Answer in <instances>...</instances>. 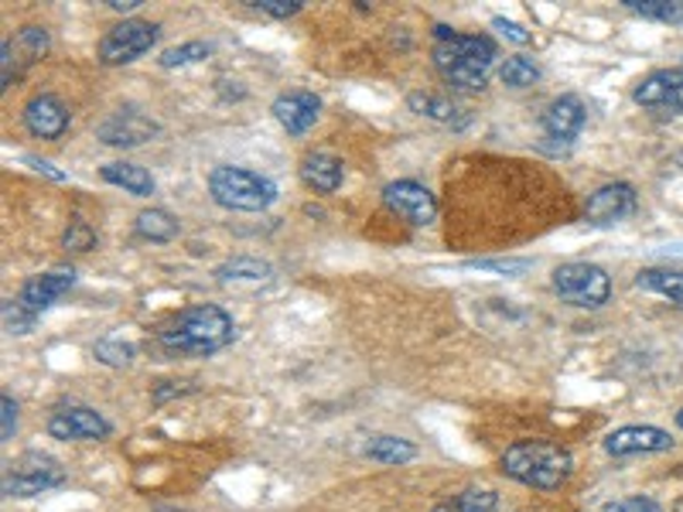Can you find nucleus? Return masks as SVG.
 Masks as SVG:
<instances>
[{
	"mask_svg": "<svg viewBox=\"0 0 683 512\" xmlns=\"http://www.w3.org/2000/svg\"><path fill=\"white\" fill-rule=\"evenodd\" d=\"M236 338V322L219 304H192L158 328V346L167 356L209 359Z\"/></svg>",
	"mask_w": 683,
	"mask_h": 512,
	"instance_id": "1",
	"label": "nucleus"
},
{
	"mask_svg": "<svg viewBox=\"0 0 683 512\" xmlns=\"http://www.w3.org/2000/svg\"><path fill=\"white\" fill-rule=\"evenodd\" d=\"M431 59H435V69L441 72V79L451 82L454 90L482 93L496 59H499V48L489 35H459L454 27L438 24Z\"/></svg>",
	"mask_w": 683,
	"mask_h": 512,
	"instance_id": "2",
	"label": "nucleus"
},
{
	"mask_svg": "<svg viewBox=\"0 0 683 512\" xmlns=\"http://www.w3.org/2000/svg\"><path fill=\"white\" fill-rule=\"evenodd\" d=\"M502 472L520 481V486L540 489V492H557L567 486V478L575 472L571 451L554 444V441H517L502 451Z\"/></svg>",
	"mask_w": 683,
	"mask_h": 512,
	"instance_id": "3",
	"label": "nucleus"
},
{
	"mask_svg": "<svg viewBox=\"0 0 683 512\" xmlns=\"http://www.w3.org/2000/svg\"><path fill=\"white\" fill-rule=\"evenodd\" d=\"M209 195L230 212H267L277 202V185L250 167L219 164L209 171Z\"/></svg>",
	"mask_w": 683,
	"mask_h": 512,
	"instance_id": "4",
	"label": "nucleus"
},
{
	"mask_svg": "<svg viewBox=\"0 0 683 512\" xmlns=\"http://www.w3.org/2000/svg\"><path fill=\"white\" fill-rule=\"evenodd\" d=\"M62 481H66V468L55 462L51 454L27 451L18 462L8 465L4 481H0V492H4V499H32L48 489H59Z\"/></svg>",
	"mask_w": 683,
	"mask_h": 512,
	"instance_id": "5",
	"label": "nucleus"
},
{
	"mask_svg": "<svg viewBox=\"0 0 683 512\" xmlns=\"http://www.w3.org/2000/svg\"><path fill=\"white\" fill-rule=\"evenodd\" d=\"M158 35H161V24L144 21V18H124L120 24H113L109 32L100 38L96 55H100V62L106 69L130 66V62L140 59V55H148L158 45Z\"/></svg>",
	"mask_w": 683,
	"mask_h": 512,
	"instance_id": "6",
	"label": "nucleus"
},
{
	"mask_svg": "<svg viewBox=\"0 0 683 512\" xmlns=\"http://www.w3.org/2000/svg\"><path fill=\"white\" fill-rule=\"evenodd\" d=\"M554 294L571 307H602L612 298V277L598 264H560L554 270Z\"/></svg>",
	"mask_w": 683,
	"mask_h": 512,
	"instance_id": "7",
	"label": "nucleus"
},
{
	"mask_svg": "<svg viewBox=\"0 0 683 512\" xmlns=\"http://www.w3.org/2000/svg\"><path fill=\"white\" fill-rule=\"evenodd\" d=\"M48 48H51V38L38 24H27L14 38L0 42V90H11V82L21 79L35 62H42Z\"/></svg>",
	"mask_w": 683,
	"mask_h": 512,
	"instance_id": "8",
	"label": "nucleus"
},
{
	"mask_svg": "<svg viewBox=\"0 0 683 512\" xmlns=\"http://www.w3.org/2000/svg\"><path fill=\"white\" fill-rule=\"evenodd\" d=\"M383 206L401 216L404 222L417 225V230H424V225H431L438 219V202L427 185L414 182V178H401V182H390L383 188Z\"/></svg>",
	"mask_w": 683,
	"mask_h": 512,
	"instance_id": "9",
	"label": "nucleus"
},
{
	"mask_svg": "<svg viewBox=\"0 0 683 512\" xmlns=\"http://www.w3.org/2000/svg\"><path fill=\"white\" fill-rule=\"evenodd\" d=\"M24 130L38 137V140H59L72 127V113L69 106L55 96V93H35L21 109Z\"/></svg>",
	"mask_w": 683,
	"mask_h": 512,
	"instance_id": "10",
	"label": "nucleus"
},
{
	"mask_svg": "<svg viewBox=\"0 0 683 512\" xmlns=\"http://www.w3.org/2000/svg\"><path fill=\"white\" fill-rule=\"evenodd\" d=\"M48 434L55 441H106L113 423L93 407H62L48 417Z\"/></svg>",
	"mask_w": 683,
	"mask_h": 512,
	"instance_id": "11",
	"label": "nucleus"
},
{
	"mask_svg": "<svg viewBox=\"0 0 683 512\" xmlns=\"http://www.w3.org/2000/svg\"><path fill=\"white\" fill-rule=\"evenodd\" d=\"M158 133H161V124L137 109L109 113V117L96 127V137L106 148H140V144H148V140H154Z\"/></svg>",
	"mask_w": 683,
	"mask_h": 512,
	"instance_id": "12",
	"label": "nucleus"
},
{
	"mask_svg": "<svg viewBox=\"0 0 683 512\" xmlns=\"http://www.w3.org/2000/svg\"><path fill=\"white\" fill-rule=\"evenodd\" d=\"M639 206L636 198V188L629 182H612V185H602L588 195V206H584V222L588 225H615L622 219H629Z\"/></svg>",
	"mask_w": 683,
	"mask_h": 512,
	"instance_id": "13",
	"label": "nucleus"
},
{
	"mask_svg": "<svg viewBox=\"0 0 683 512\" xmlns=\"http://www.w3.org/2000/svg\"><path fill=\"white\" fill-rule=\"evenodd\" d=\"M72 283H76V270H72V267H55V270L35 274V277H27V280L21 283L18 304H21L24 311H32V315L38 318L42 311H48L55 301H62V298L72 291Z\"/></svg>",
	"mask_w": 683,
	"mask_h": 512,
	"instance_id": "14",
	"label": "nucleus"
},
{
	"mask_svg": "<svg viewBox=\"0 0 683 512\" xmlns=\"http://www.w3.org/2000/svg\"><path fill=\"white\" fill-rule=\"evenodd\" d=\"M673 438L660 427H649V423H629V427H618L605 438V451L612 458H629V454H663V451H673Z\"/></svg>",
	"mask_w": 683,
	"mask_h": 512,
	"instance_id": "15",
	"label": "nucleus"
},
{
	"mask_svg": "<svg viewBox=\"0 0 683 512\" xmlns=\"http://www.w3.org/2000/svg\"><path fill=\"white\" fill-rule=\"evenodd\" d=\"M633 100L646 109H670L683 113V69H657L649 72L639 85Z\"/></svg>",
	"mask_w": 683,
	"mask_h": 512,
	"instance_id": "16",
	"label": "nucleus"
},
{
	"mask_svg": "<svg viewBox=\"0 0 683 512\" xmlns=\"http://www.w3.org/2000/svg\"><path fill=\"white\" fill-rule=\"evenodd\" d=\"M588 124V109L578 96H557L547 109L544 117H540V127H544V137L547 140H560V144L571 148V140L584 130Z\"/></svg>",
	"mask_w": 683,
	"mask_h": 512,
	"instance_id": "17",
	"label": "nucleus"
},
{
	"mask_svg": "<svg viewBox=\"0 0 683 512\" xmlns=\"http://www.w3.org/2000/svg\"><path fill=\"white\" fill-rule=\"evenodd\" d=\"M270 113L283 130L301 137V133H308L311 127H315L319 113H322V100L315 93H308V90H291V93H280L274 100Z\"/></svg>",
	"mask_w": 683,
	"mask_h": 512,
	"instance_id": "18",
	"label": "nucleus"
},
{
	"mask_svg": "<svg viewBox=\"0 0 683 512\" xmlns=\"http://www.w3.org/2000/svg\"><path fill=\"white\" fill-rule=\"evenodd\" d=\"M216 283L222 288H243V291H253V288H264V283L274 280V267L261 256H233V260H225L216 267Z\"/></svg>",
	"mask_w": 683,
	"mask_h": 512,
	"instance_id": "19",
	"label": "nucleus"
},
{
	"mask_svg": "<svg viewBox=\"0 0 683 512\" xmlns=\"http://www.w3.org/2000/svg\"><path fill=\"white\" fill-rule=\"evenodd\" d=\"M301 182L311 188V191H319V195H332L342 188V182H346V164H342L335 154L328 151H311L304 154L301 161Z\"/></svg>",
	"mask_w": 683,
	"mask_h": 512,
	"instance_id": "20",
	"label": "nucleus"
},
{
	"mask_svg": "<svg viewBox=\"0 0 683 512\" xmlns=\"http://www.w3.org/2000/svg\"><path fill=\"white\" fill-rule=\"evenodd\" d=\"M100 175H103L106 185H117V188H124L137 198L154 195V175L148 167L134 164V161H109V164L100 167Z\"/></svg>",
	"mask_w": 683,
	"mask_h": 512,
	"instance_id": "21",
	"label": "nucleus"
},
{
	"mask_svg": "<svg viewBox=\"0 0 683 512\" xmlns=\"http://www.w3.org/2000/svg\"><path fill=\"white\" fill-rule=\"evenodd\" d=\"M134 233L140 240H148V243H171L178 233H182V222L171 216L167 209H140L137 219H134Z\"/></svg>",
	"mask_w": 683,
	"mask_h": 512,
	"instance_id": "22",
	"label": "nucleus"
},
{
	"mask_svg": "<svg viewBox=\"0 0 683 512\" xmlns=\"http://www.w3.org/2000/svg\"><path fill=\"white\" fill-rule=\"evenodd\" d=\"M407 106L417 113V117L438 120V124H444V127H454V130H462V127H465L462 109L454 106L448 96H438V93H410V96H407Z\"/></svg>",
	"mask_w": 683,
	"mask_h": 512,
	"instance_id": "23",
	"label": "nucleus"
},
{
	"mask_svg": "<svg viewBox=\"0 0 683 512\" xmlns=\"http://www.w3.org/2000/svg\"><path fill=\"white\" fill-rule=\"evenodd\" d=\"M362 454L369 462H380V465H407L417 458V444L407 441V438H393V434H380V438H369Z\"/></svg>",
	"mask_w": 683,
	"mask_h": 512,
	"instance_id": "24",
	"label": "nucleus"
},
{
	"mask_svg": "<svg viewBox=\"0 0 683 512\" xmlns=\"http://www.w3.org/2000/svg\"><path fill=\"white\" fill-rule=\"evenodd\" d=\"M636 283H639L643 291L663 294V298H670L673 304H683V270H673V267H649V270H639V274H636Z\"/></svg>",
	"mask_w": 683,
	"mask_h": 512,
	"instance_id": "25",
	"label": "nucleus"
},
{
	"mask_svg": "<svg viewBox=\"0 0 683 512\" xmlns=\"http://www.w3.org/2000/svg\"><path fill=\"white\" fill-rule=\"evenodd\" d=\"M431 512H499V496L493 489H465Z\"/></svg>",
	"mask_w": 683,
	"mask_h": 512,
	"instance_id": "26",
	"label": "nucleus"
},
{
	"mask_svg": "<svg viewBox=\"0 0 683 512\" xmlns=\"http://www.w3.org/2000/svg\"><path fill=\"white\" fill-rule=\"evenodd\" d=\"M633 14L660 24H683V0H622Z\"/></svg>",
	"mask_w": 683,
	"mask_h": 512,
	"instance_id": "27",
	"label": "nucleus"
},
{
	"mask_svg": "<svg viewBox=\"0 0 683 512\" xmlns=\"http://www.w3.org/2000/svg\"><path fill=\"white\" fill-rule=\"evenodd\" d=\"M209 55H212L209 42H185V45H175V48H164L158 66L161 69H185V66H195V62H206Z\"/></svg>",
	"mask_w": 683,
	"mask_h": 512,
	"instance_id": "28",
	"label": "nucleus"
},
{
	"mask_svg": "<svg viewBox=\"0 0 683 512\" xmlns=\"http://www.w3.org/2000/svg\"><path fill=\"white\" fill-rule=\"evenodd\" d=\"M499 79L506 85H512V90H526V85L540 82V66L530 59V55H512V59L502 62Z\"/></svg>",
	"mask_w": 683,
	"mask_h": 512,
	"instance_id": "29",
	"label": "nucleus"
},
{
	"mask_svg": "<svg viewBox=\"0 0 683 512\" xmlns=\"http://www.w3.org/2000/svg\"><path fill=\"white\" fill-rule=\"evenodd\" d=\"M93 356L103 365H109V369H127L137 359V349L130 346V341H124V338H100L93 346Z\"/></svg>",
	"mask_w": 683,
	"mask_h": 512,
	"instance_id": "30",
	"label": "nucleus"
},
{
	"mask_svg": "<svg viewBox=\"0 0 683 512\" xmlns=\"http://www.w3.org/2000/svg\"><path fill=\"white\" fill-rule=\"evenodd\" d=\"M468 270H493L502 277H523L526 270H533V260L526 256H482V260H468Z\"/></svg>",
	"mask_w": 683,
	"mask_h": 512,
	"instance_id": "31",
	"label": "nucleus"
},
{
	"mask_svg": "<svg viewBox=\"0 0 683 512\" xmlns=\"http://www.w3.org/2000/svg\"><path fill=\"white\" fill-rule=\"evenodd\" d=\"M96 243H100L96 230L79 216L66 225V233H62V246L72 249V253H90V249H96Z\"/></svg>",
	"mask_w": 683,
	"mask_h": 512,
	"instance_id": "32",
	"label": "nucleus"
},
{
	"mask_svg": "<svg viewBox=\"0 0 683 512\" xmlns=\"http://www.w3.org/2000/svg\"><path fill=\"white\" fill-rule=\"evenodd\" d=\"M35 315H32V311H24L21 304H18V298L11 301H4V328L11 331V335H27V331H32L35 328Z\"/></svg>",
	"mask_w": 683,
	"mask_h": 512,
	"instance_id": "33",
	"label": "nucleus"
},
{
	"mask_svg": "<svg viewBox=\"0 0 683 512\" xmlns=\"http://www.w3.org/2000/svg\"><path fill=\"white\" fill-rule=\"evenodd\" d=\"M250 8H256L267 18H277V21H288L294 14H301L304 0H250Z\"/></svg>",
	"mask_w": 683,
	"mask_h": 512,
	"instance_id": "34",
	"label": "nucleus"
},
{
	"mask_svg": "<svg viewBox=\"0 0 683 512\" xmlns=\"http://www.w3.org/2000/svg\"><path fill=\"white\" fill-rule=\"evenodd\" d=\"M493 27L499 32V38H506V42H512V45H530L533 42V35L526 32L523 24H517V21H506V18H493Z\"/></svg>",
	"mask_w": 683,
	"mask_h": 512,
	"instance_id": "35",
	"label": "nucleus"
},
{
	"mask_svg": "<svg viewBox=\"0 0 683 512\" xmlns=\"http://www.w3.org/2000/svg\"><path fill=\"white\" fill-rule=\"evenodd\" d=\"M605 512H663L660 502H652L646 496H629V499H618V502H609Z\"/></svg>",
	"mask_w": 683,
	"mask_h": 512,
	"instance_id": "36",
	"label": "nucleus"
},
{
	"mask_svg": "<svg viewBox=\"0 0 683 512\" xmlns=\"http://www.w3.org/2000/svg\"><path fill=\"white\" fill-rule=\"evenodd\" d=\"M0 417H4V427H0V438H4V441H14V431H18V404H14V396H11V393L0 396Z\"/></svg>",
	"mask_w": 683,
	"mask_h": 512,
	"instance_id": "37",
	"label": "nucleus"
},
{
	"mask_svg": "<svg viewBox=\"0 0 683 512\" xmlns=\"http://www.w3.org/2000/svg\"><path fill=\"white\" fill-rule=\"evenodd\" d=\"M21 161H24V164H32V167L38 171V175H48L51 182H66V171H59V167H55L51 161H45V158H35V154H24Z\"/></svg>",
	"mask_w": 683,
	"mask_h": 512,
	"instance_id": "38",
	"label": "nucleus"
},
{
	"mask_svg": "<svg viewBox=\"0 0 683 512\" xmlns=\"http://www.w3.org/2000/svg\"><path fill=\"white\" fill-rule=\"evenodd\" d=\"M171 389H164V386H158L154 389V404H164L167 400V396H185V393H192L195 386L192 383H167Z\"/></svg>",
	"mask_w": 683,
	"mask_h": 512,
	"instance_id": "39",
	"label": "nucleus"
},
{
	"mask_svg": "<svg viewBox=\"0 0 683 512\" xmlns=\"http://www.w3.org/2000/svg\"><path fill=\"white\" fill-rule=\"evenodd\" d=\"M140 4H144V0H106V8H109V11H117V14H130V11H137Z\"/></svg>",
	"mask_w": 683,
	"mask_h": 512,
	"instance_id": "40",
	"label": "nucleus"
},
{
	"mask_svg": "<svg viewBox=\"0 0 683 512\" xmlns=\"http://www.w3.org/2000/svg\"><path fill=\"white\" fill-rule=\"evenodd\" d=\"M676 427H680V431H683V410L676 414Z\"/></svg>",
	"mask_w": 683,
	"mask_h": 512,
	"instance_id": "41",
	"label": "nucleus"
},
{
	"mask_svg": "<svg viewBox=\"0 0 683 512\" xmlns=\"http://www.w3.org/2000/svg\"><path fill=\"white\" fill-rule=\"evenodd\" d=\"M676 512H683V502H680V509H676Z\"/></svg>",
	"mask_w": 683,
	"mask_h": 512,
	"instance_id": "42",
	"label": "nucleus"
}]
</instances>
